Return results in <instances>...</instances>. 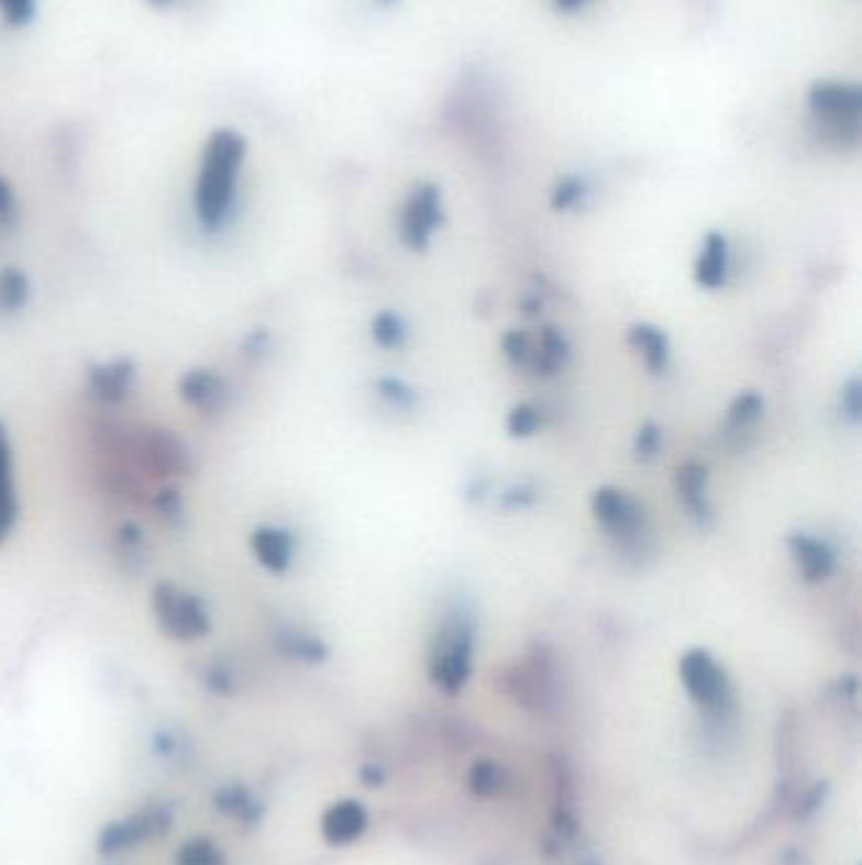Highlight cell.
<instances>
[{
    "label": "cell",
    "instance_id": "cell-27",
    "mask_svg": "<svg viewBox=\"0 0 862 865\" xmlns=\"http://www.w3.org/2000/svg\"><path fill=\"white\" fill-rule=\"evenodd\" d=\"M661 441H663L661 428L655 423H645L636 433V456L640 461H650L657 451H661Z\"/></svg>",
    "mask_w": 862,
    "mask_h": 865
},
{
    "label": "cell",
    "instance_id": "cell-6",
    "mask_svg": "<svg viewBox=\"0 0 862 865\" xmlns=\"http://www.w3.org/2000/svg\"><path fill=\"white\" fill-rule=\"evenodd\" d=\"M441 221H443L441 190H438L435 185H420V188L412 190V196L402 208V221H400L402 241L408 243L412 251H426Z\"/></svg>",
    "mask_w": 862,
    "mask_h": 865
},
{
    "label": "cell",
    "instance_id": "cell-19",
    "mask_svg": "<svg viewBox=\"0 0 862 865\" xmlns=\"http://www.w3.org/2000/svg\"><path fill=\"white\" fill-rule=\"evenodd\" d=\"M29 279L19 268H3L0 271V312H19L29 301Z\"/></svg>",
    "mask_w": 862,
    "mask_h": 865
},
{
    "label": "cell",
    "instance_id": "cell-5",
    "mask_svg": "<svg viewBox=\"0 0 862 865\" xmlns=\"http://www.w3.org/2000/svg\"><path fill=\"white\" fill-rule=\"evenodd\" d=\"M809 107L835 140H858L862 95L855 84L819 81L809 91Z\"/></svg>",
    "mask_w": 862,
    "mask_h": 865
},
{
    "label": "cell",
    "instance_id": "cell-4",
    "mask_svg": "<svg viewBox=\"0 0 862 865\" xmlns=\"http://www.w3.org/2000/svg\"><path fill=\"white\" fill-rule=\"evenodd\" d=\"M152 608H155L159 628L177 641H196L210 630L206 602L170 583H159L152 590Z\"/></svg>",
    "mask_w": 862,
    "mask_h": 865
},
{
    "label": "cell",
    "instance_id": "cell-29",
    "mask_svg": "<svg viewBox=\"0 0 862 865\" xmlns=\"http://www.w3.org/2000/svg\"><path fill=\"white\" fill-rule=\"evenodd\" d=\"M504 355L509 357L513 365H529L531 340L523 332H509L504 337Z\"/></svg>",
    "mask_w": 862,
    "mask_h": 865
},
{
    "label": "cell",
    "instance_id": "cell-28",
    "mask_svg": "<svg viewBox=\"0 0 862 865\" xmlns=\"http://www.w3.org/2000/svg\"><path fill=\"white\" fill-rule=\"evenodd\" d=\"M377 388H379V395H383L385 400H390L393 406H397V408H408L410 402L416 400V395H412L408 385H405L402 380H395V377H383V380L377 382Z\"/></svg>",
    "mask_w": 862,
    "mask_h": 865
},
{
    "label": "cell",
    "instance_id": "cell-11",
    "mask_svg": "<svg viewBox=\"0 0 862 865\" xmlns=\"http://www.w3.org/2000/svg\"><path fill=\"white\" fill-rule=\"evenodd\" d=\"M251 550L268 573L281 575L291 567L294 536L281 526H258L251 536Z\"/></svg>",
    "mask_w": 862,
    "mask_h": 865
},
{
    "label": "cell",
    "instance_id": "cell-23",
    "mask_svg": "<svg viewBox=\"0 0 862 865\" xmlns=\"http://www.w3.org/2000/svg\"><path fill=\"white\" fill-rule=\"evenodd\" d=\"M278 637H281V648L289 653V656H294V658L321 661V658L327 656L324 643H321L319 637H314V635L294 633V630H289V633H284V635H278Z\"/></svg>",
    "mask_w": 862,
    "mask_h": 865
},
{
    "label": "cell",
    "instance_id": "cell-21",
    "mask_svg": "<svg viewBox=\"0 0 862 865\" xmlns=\"http://www.w3.org/2000/svg\"><path fill=\"white\" fill-rule=\"evenodd\" d=\"M471 789L480 797H494L504 787V769L496 762H476L471 769Z\"/></svg>",
    "mask_w": 862,
    "mask_h": 865
},
{
    "label": "cell",
    "instance_id": "cell-22",
    "mask_svg": "<svg viewBox=\"0 0 862 865\" xmlns=\"http://www.w3.org/2000/svg\"><path fill=\"white\" fill-rule=\"evenodd\" d=\"M177 865H225V861L216 843H210L206 838H196L180 847Z\"/></svg>",
    "mask_w": 862,
    "mask_h": 865
},
{
    "label": "cell",
    "instance_id": "cell-34",
    "mask_svg": "<svg viewBox=\"0 0 862 865\" xmlns=\"http://www.w3.org/2000/svg\"><path fill=\"white\" fill-rule=\"evenodd\" d=\"M155 3H167V0H155Z\"/></svg>",
    "mask_w": 862,
    "mask_h": 865
},
{
    "label": "cell",
    "instance_id": "cell-2",
    "mask_svg": "<svg viewBox=\"0 0 862 865\" xmlns=\"http://www.w3.org/2000/svg\"><path fill=\"white\" fill-rule=\"evenodd\" d=\"M473 651H476V620L461 608L447 612L430 645V681L445 694H458L471 678Z\"/></svg>",
    "mask_w": 862,
    "mask_h": 865
},
{
    "label": "cell",
    "instance_id": "cell-13",
    "mask_svg": "<svg viewBox=\"0 0 862 865\" xmlns=\"http://www.w3.org/2000/svg\"><path fill=\"white\" fill-rule=\"evenodd\" d=\"M225 380L213 369H192L183 377L180 392L183 400H188L198 410H216L225 400Z\"/></svg>",
    "mask_w": 862,
    "mask_h": 865
},
{
    "label": "cell",
    "instance_id": "cell-20",
    "mask_svg": "<svg viewBox=\"0 0 862 865\" xmlns=\"http://www.w3.org/2000/svg\"><path fill=\"white\" fill-rule=\"evenodd\" d=\"M405 337H408V326H405L402 317L395 312H379L372 319V340L383 350L402 347Z\"/></svg>",
    "mask_w": 862,
    "mask_h": 865
},
{
    "label": "cell",
    "instance_id": "cell-25",
    "mask_svg": "<svg viewBox=\"0 0 862 865\" xmlns=\"http://www.w3.org/2000/svg\"><path fill=\"white\" fill-rule=\"evenodd\" d=\"M542 425V413L534 406H517L506 418V428L513 439H527V435H534Z\"/></svg>",
    "mask_w": 862,
    "mask_h": 865
},
{
    "label": "cell",
    "instance_id": "cell-24",
    "mask_svg": "<svg viewBox=\"0 0 862 865\" xmlns=\"http://www.w3.org/2000/svg\"><path fill=\"white\" fill-rule=\"evenodd\" d=\"M764 413V398L754 390L741 392L733 406L729 408V425L733 428H747L751 423H756Z\"/></svg>",
    "mask_w": 862,
    "mask_h": 865
},
{
    "label": "cell",
    "instance_id": "cell-18",
    "mask_svg": "<svg viewBox=\"0 0 862 865\" xmlns=\"http://www.w3.org/2000/svg\"><path fill=\"white\" fill-rule=\"evenodd\" d=\"M134 369L130 363H112L91 369V388L101 400H122L132 388Z\"/></svg>",
    "mask_w": 862,
    "mask_h": 865
},
{
    "label": "cell",
    "instance_id": "cell-16",
    "mask_svg": "<svg viewBox=\"0 0 862 865\" xmlns=\"http://www.w3.org/2000/svg\"><path fill=\"white\" fill-rule=\"evenodd\" d=\"M567 357H570V342L564 340L562 332H556L549 326V330L542 332L539 347L531 350L529 365L537 369V375H554L560 373L564 363H567Z\"/></svg>",
    "mask_w": 862,
    "mask_h": 865
},
{
    "label": "cell",
    "instance_id": "cell-12",
    "mask_svg": "<svg viewBox=\"0 0 862 865\" xmlns=\"http://www.w3.org/2000/svg\"><path fill=\"white\" fill-rule=\"evenodd\" d=\"M675 489L681 501L686 503L690 517L698 524L711 522V503H708V472L700 464H683L675 474Z\"/></svg>",
    "mask_w": 862,
    "mask_h": 865
},
{
    "label": "cell",
    "instance_id": "cell-17",
    "mask_svg": "<svg viewBox=\"0 0 862 865\" xmlns=\"http://www.w3.org/2000/svg\"><path fill=\"white\" fill-rule=\"evenodd\" d=\"M163 830V822H159L155 814H137V818L122 822V825L109 828L104 835H101V851L112 853L122 851L124 845H134L142 838H150L152 833Z\"/></svg>",
    "mask_w": 862,
    "mask_h": 865
},
{
    "label": "cell",
    "instance_id": "cell-31",
    "mask_svg": "<svg viewBox=\"0 0 862 865\" xmlns=\"http://www.w3.org/2000/svg\"><path fill=\"white\" fill-rule=\"evenodd\" d=\"M862 388H860V382L858 380H852L848 388H844V392H842V408L848 410V415L855 420H860V398H862V392H860Z\"/></svg>",
    "mask_w": 862,
    "mask_h": 865
},
{
    "label": "cell",
    "instance_id": "cell-33",
    "mask_svg": "<svg viewBox=\"0 0 862 865\" xmlns=\"http://www.w3.org/2000/svg\"><path fill=\"white\" fill-rule=\"evenodd\" d=\"M556 3H560V8H564V11H572V8L582 5V3H585V0H556Z\"/></svg>",
    "mask_w": 862,
    "mask_h": 865
},
{
    "label": "cell",
    "instance_id": "cell-35",
    "mask_svg": "<svg viewBox=\"0 0 862 865\" xmlns=\"http://www.w3.org/2000/svg\"><path fill=\"white\" fill-rule=\"evenodd\" d=\"M385 3H393V0H385Z\"/></svg>",
    "mask_w": 862,
    "mask_h": 865
},
{
    "label": "cell",
    "instance_id": "cell-15",
    "mask_svg": "<svg viewBox=\"0 0 862 865\" xmlns=\"http://www.w3.org/2000/svg\"><path fill=\"white\" fill-rule=\"evenodd\" d=\"M15 519H19V499H15L13 489L11 448H8V439L0 428V542L11 534Z\"/></svg>",
    "mask_w": 862,
    "mask_h": 865
},
{
    "label": "cell",
    "instance_id": "cell-26",
    "mask_svg": "<svg viewBox=\"0 0 862 865\" xmlns=\"http://www.w3.org/2000/svg\"><path fill=\"white\" fill-rule=\"evenodd\" d=\"M582 198H585V180H582V178H564L560 185H556V190H554V196H552V206L556 210H567L572 206H577Z\"/></svg>",
    "mask_w": 862,
    "mask_h": 865
},
{
    "label": "cell",
    "instance_id": "cell-30",
    "mask_svg": "<svg viewBox=\"0 0 862 865\" xmlns=\"http://www.w3.org/2000/svg\"><path fill=\"white\" fill-rule=\"evenodd\" d=\"M0 11L11 23H25L33 15V0H0Z\"/></svg>",
    "mask_w": 862,
    "mask_h": 865
},
{
    "label": "cell",
    "instance_id": "cell-3",
    "mask_svg": "<svg viewBox=\"0 0 862 865\" xmlns=\"http://www.w3.org/2000/svg\"><path fill=\"white\" fill-rule=\"evenodd\" d=\"M681 681L686 694L700 709H706L714 717H723L733 707V688L726 670L718 666L711 653L704 648H693L683 653L678 666Z\"/></svg>",
    "mask_w": 862,
    "mask_h": 865
},
{
    "label": "cell",
    "instance_id": "cell-1",
    "mask_svg": "<svg viewBox=\"0 0 862 865\" xmlns=\"http://www.w3.org/2000/svg\"><path fill=\"white\" fill-rule=\"evenodd\" d=\"M243 157L246 140L239 132L221 130L208 140L196 185L198 218L206 229H218L225 221L239 188Z\"/></svg>",
    "mask_w": 862,
    "mask_h": 865
},
{
    "label": "cell",
    "instance_id": "cell-7",
    "mask_svg": "<svg viewBox=\"0 0 862 865\" xmlns=\"http://www.w3.org/2000/svg\"><path fill=\"white\" fill-rule=\"evenodd\" d=\"M592 514L615 536H636L645 526V509L628 491L603 486L592 494Z\"/></svg>",
    "mask_w": 862,
    "mask_h": 865
},
{
    "label": "cell",
    "instance_id": "cell-32",
    "mask_svg": "<svg viewBox=\"0 0 862 865\" xmlns=\"http://www.w3.org/2000/svg\"><path fill=\"white\" fill-rule=\"evenodd\" d=\"M15 215V196L5 180H0V221H11Z\"/></svg>",
    "mask_w": 862,
    "mask_h": 865
},
{
    "label": "cell",
    "instance_id": "cell-8",
    "mask_svg": "<svg viewBox=\"0 0 862 865\" xmlns=\"http://www.w3.org/2000/svg\"><path fill=\"white\" fill-rule=\"evenodd\" d=\"M787 544L794 565H797L799 575L807 583H822V579L835 573V562L838 559H835V552L825 540H817V536L807 532H794Z\"/></svg>",
    "mask_w": 862,
    "mask_h": 865
},
{
    "label": "cell",
    "instance_id": "cell-14",
    "mask_svg": "<svg viewBox=\"0 0 862 865\" xmlns=\"http://www.w3.org/2000/svg\"><path fill=\"white\" fill-rule=\"evenodd\" d=\"M628 340L632 347L638 350V355L642 357V363H645L650 373H663L667 367V359H671V342H667V334L663 330H657L653 324H636L630 330Z\"/></svg>",
    "mask_w": 862,
    "mask_h": 865
},
{
    "label": "cell",
    "instance_id": "cell-9",
    "mask_svg": "<svg viewBox=\"0 0 862 865\" xmlns=\"http://www.w3.org/2000/svg\"><path fill=\"white\" fill-rule=\"evenodd\" d=\"M367 810L357 800L334 802L324 814H321V835L329 845H350L367 830Z\"/></svg>",
    "mask_w": 862,
    "mask_h": 865
},
{
    "label": "cell",
    "instance_id": "cell-10",
    "mask_svg": "<svg viewBox=\"0 0 862 865\" xmlns=\"http://www.w3.org/2000/svg\"><path fill=\"white\" fill-rule=\"evenodd\" d=\"M729 266H731L729 241H726L723 233H718V231L708 233V236L704 239V246H700V254L696 258V268H693L696 284L708 291L721 289L726 279H729Z\"/></svg>",
    "mask_w": 862,
    "mask_h": 865
}]
</instances>
